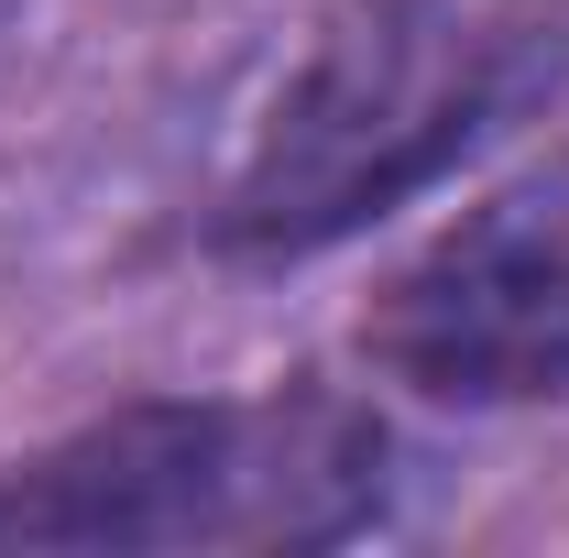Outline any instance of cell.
<instances>
[{"instance_id": "1", "label": "cell", "mask_w": 569, "mask_h": 558, "mask_svg": "<svg viewBox=\"0 0 569 558\" xmlns=\"http://www.w3.org/2000/svg\"><path fill=\"white\" fill-rule=\"evenodd\" d=\"M569 88V0H351L219 187L230 263H318Z\"/></svg>"}, {"instance_id": "2", "label": "cell", "mask_w": 569, "mask_h": 558, "mask_svg": "<svg viewBox=\"0 0 569 558\" xmlns=\"http://www.w3.org/2000/svg\"><path fill=\"white\" fill-rule=\"evenodd\" d=\"M383 460L340 395H142L0 482V548H340L383 515Z\"/></svg>"}, {"instance_id": "3", "label": "cell", "mask_w": 569, "mask_h": 558, "mask_svg": "<svg viewBox=\"0 0 569 558\" xmlns=\"http://www.w3.org/2000/svg\"><path fill=\"white\" fill-rule=\"evenodd\" d=\"M361 350L427 406H537L569 395V153L460 209L372 296Z\"/></svg>"}]
</instances>
